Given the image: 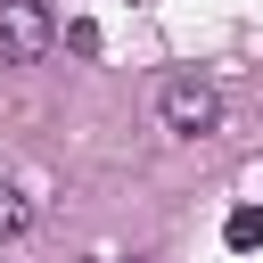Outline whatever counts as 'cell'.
Here are the masks:
<instances>
[{"label":"cell","mask_w":263,"mask_h":263,"mask_svg":"<svg viewBox=\"0 0 263 263\" xmlns=\"http://www.w3.org/2000/svg\"><path fill=\"white\" fill-rule=\"evenodd\" d=\"M156 115H164V132L205 140V132L222 123V90H214V82H197V74H173V82L156 90Z\"/></svg>","instance_id":"obj_1"},{"label":"cell","mask_w":263,"mask_h":263,"mask_svg":"<svg viewBox=\"0 0 263 263\" xmlns=\"http://www.w3.org/2000/svg\"><path fill=\"white\" fill-rule=\"evenodd\" d=\"M49 41H58V25H49L41 0H0V58L8 66H41Z\"/></svg>","instance_id":"obj_2"},{"label":"cell","mask_w":263,"mask_h":263,"mask_svg":"<svg viewBox=\"0 0 263 263\" xmlns=\"http://www.w3.org/2000/svg\"><path fill=\"white\" fill-rule=\"evenodd\" d=\"M25 230H33V197L0 181V238H25Z\"/></svg>","instance_id":"obj_3"},{"label":"cell","mask_w":263,"mask_h":263,"mask_svg":"<svg viewBox=\"0 0 263 263\" xmlns=\"http://www.w3.org/2000/svg\"><path fill=\"white\" fill-rule=\"evenodd\" d=\"M222 238H230L238 255H247V247H263V214H255V205H238V214L222 222Z\"/></svg>","instance_id":"obj_4"}]
</instances>
